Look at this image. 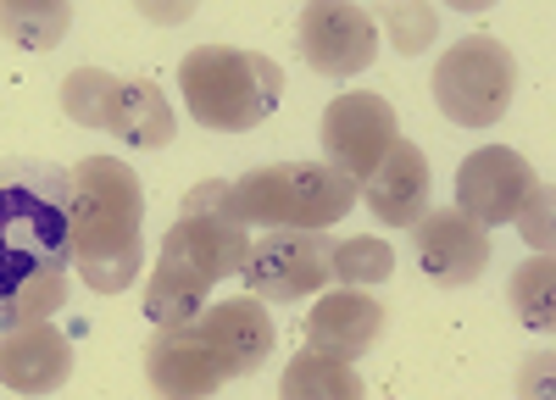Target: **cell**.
Returning a JSON list of instances; mask_svg holds the SVG:
<instances>
[{"mask_svg":"<svg viewBox=\"0 0 556 400\" xmlns=\"http://www.w3.org/2000/svg\"><path fill=\"white\" fill-rule=\"evenodd\" d=\"M106 133H117V140L134 145V151H162V145H173V106H167V95H162L151 78H123Z\"/></svg>","mask_w":556,"mask_h":400,"instance_id":"cell-17","label":"cell"},{"mask_svg":"<svg viewBox=\"0 0 556 400\" xmlns=\"http://www.w3.org/2000/svg\"><path fill=\"white\" fill-rule=\"evenodd\" d=\"M117 89H123V78H112V73H101V67H78V73L62 78V112H67L78 128H101V133H106L112 106H117Z\"/></svg>","mask_w":556,"mask_h":400,"instance_id":"cell-21","label":"cell"},{"mask_svg":"<svg viewBox=\"0 0 556 400\" xmlns=\"http://www.w3.org/2000/svg\"><path fill=\"white\" fill-rule=\"evenodd\" d=\"M73 178V267L96 295L134 289L146 245H139V222H146V190L128 162L117 156H84L67 167Z\"/></svg>","mask_w":556,"mask_h":400,"instance_id":"cell-3","label":"cell"},{"mask_svg":"<svg viewBox=\"0 0 556 400\" xmlns=\"http://www.w3.org/2000/svg\"><path fill=\"white\" fill-rule=\"evenodd\" d=\"M395 140H401V122L384 95L351 89V95H334L329 112H323V162L340 178H351L356 190L374 178V167L390 156Z\"/></svg>","mask_w":556,"mask_h":400,"instance_id":"cell-8","label":"cell"},{"mask_svg":"<svg viewBox=\"0 0 556 400\" xmlns=\"http://www.w3.org/2000/svg\"><path fill=\"white\" fill-rule=\"evenodd\" d=\"M73 378V339L56 323H23L0 334V384L17 395H56Z\"/></svg>","mask_w":556,"mask_h":400,"instance_id":"cell-13","label":"cell"},{"mask_svg":"<svg viewBox=\"0 0 556 400\" xmlns=\"http://www.w3.org/2000/svg\"><path fill=\"white\" fill-rule=\"evenodd\" d=\"M518 389H523V400H551V350H540L534 362H523Z\"/></svg>","mask_w":556,"mask_h":400,"instance_id":"cell-25","label":"cell"},{"mask_svg":"<svg viewBox=\"0 0 556 400\" xmlns=\"http://www.w3.org/2000/svg\"><path fill=\"white\" fill-rule=\"evenodd\" d=\"M329 273L340 289H374L395 273V250L374 234H356V240H334V256H329Z\"/></svg>","mask_w":556,"mask_h":400,"instance_id":"cell-20","label":"cell"},{"mask_svg":"<svg viewBox=\"0 0 556 400\" xmlns=\"http://www.w3.org/2000/svg\"><path fill=\"white\" fill-rule=\"evenodd\" d=\"M412 256L424 267V279L440 289H468L490 267V234L468 222L456 206H429L412 222Z\"/></svg>","mask_w":556,"mask_h":400,"instance_id":"cell-9","label":"cell"},{"mask_svg":"<svg viewBox=\"0 0 556 400\" xmlns=\"http://www.w3.org/2000/svg\"><path fill=\"white\" fill-rule=\"evenodd\" d=\"M146 378H151V389L162 400H212L228 384L217 350L206 345L195 318L151 334V345H146Z\"/></svg>","mask_w":556,"mask_h":400,"instance_id":"cell-12","label":"cell"},{"mask_svg":"<svg viewBox=\"0 0 556 400\" xmlns=\"http://www.w3.org/2000/svg\"><path fill=\"white\" fill-rule=\"evenodd\" d=\"M374 23L390 28V44L401 56H424L434 34H440V12L429 7V0H384V7L374 12Z\"/></svg>","mask_w":556,"mask_h":400,"instance_id":"cell-22","label":"cell"},{"mask_svg":"<svg viewBox=\"0 0 556 400\" xmlns=\"http://www.w3.org/2000/svg\"><path fill=\"white\" fill-rule=\"evenodd\" d=\"M178 89L201 128L245 133L273 117L278 95H285V67L262 51H240V44H195L178 62Z\"/></svg>","mask_w":556,"mask_h":400,"instance_id":"cell-4","label":"cell"},{"mask_svg":"<svg viewBox=\"0 0 556 400\" xmlns=\"http://www.w3.org/2000/svg\"><path fill=\"white\" fill-rule=\"evenodd\" d=\"M73 23L67 0H0V34L23 51H51Z\"/></svg>","mask_w":556,"mask_h":400,"instance_id":"cell-19","label":"cell"},{"mask_svg":"<svg viewBox=\"0 0 556 400\" xmlns=\"http://www.w3.org/2000/svg\"><path fill=\"white\" fill-rule=\"evenodd\" d=\"M73 267V178L56 162H0V334L56 323Z\"/></svg>","mask_w":556,"mask_h":400,"instance_id":"cell-1","label":"cell"},{"mask_svg":"<svg viewBox=\"0 0 556 400\" xmlns=\"http://www.w3.org/2000/svg\"><path fill=\"white\" fill-rule=\"evenodd\" d=\"M251 256V229L235 206V184L206 178L184 195V211L162 240V256L146 279V318L156 328L190 323L212 306V289L240 273Z\"/></svg>","mask_w":556,"mask_h":400,"instance_id":"cell-2","label":"cell"},{"mask_svg":"<svg viewBox=\"0 0 556 400\" xmlns=\"http://www.w3.org/2000/svg\"><path fill=\"white\" fill-rule=\"evenodd\" d=\"M429 190H434L429 156L412 140H395L390 156L374 167V178L362 184V201L374 206V217L390 222V229H412V222L429 211Z\"/></svg>","mask_w":556,"mask_h":400,"instance_id":"cell-16","label":"cell"},{"mask_svg":"<svg viewBox=\"0 0 556 400\" xmlns=\"http://www.w3.org/2000/svg\"><path fill=\"white\" fill-rule=\"evenodd\" d=\"M518 95V56L495 34H468L434 62V106L462 128H490Z\"/></svg>","mask_w":556,"mask_h":400,"instance_id":"cell-6","label":"cell"},{"mask_svg":"<svg viewBox=\"0 0 556 400\" xmlns=\"http://www.w3.org/2000/svg\"><path fill=\"white\" fill-rule=\"evenodd\" d=\"M329 256H334V240L329 234H301V229H267L262 240H251V256L240 267L245 279V295L251 300H306V295H323L334 284L329 273Z\"/></svg>","mask_w":556,"mask_h":400,"instance_id":"cell-7","label":"cell"},{"mask_svg":"<svg viewBox=\"0 0 556 400\" xmlns=\"http://www.w3.org/2000/svg\"><path fill=\"white\" fill-rule=\"evenodd\" d=\"M301 56L323 78H351L367 73L379 56V23L374 12L351 7V0H317L301 12Z\"/></svg>","mask_w":556,"mask_h":400,"instance_id":"cell-10","label":"cell"},{"mask_svg":"<svg viewBox=\"0 0 556 400\" xmlns=\"http://www.w3.org/2000/svg\"><path fill=\"white\" fill-rule=\"evenodd\" d=\"M551 284H556L551 256H529L518 273H513V311H518V323H529V328H540V334H551V323H556Z\"/></svg>","mask_w":556,"mask_h":400,"instance_id":"cell-23","label":"cell"},{"mask_svg":"<svg viewBox=\"0 0 556 400\" xmlns=\"http://www.w3.org/2000/svg\"><path fill=\"white\" fill-rule=\"evenodd\" d=\"M195 323H201L206 345L217 350V362H223V373H228V378L256 373V367L267 362V356H273V339H278L273 311H267L262 300H251V295H235V300L206 306Z\"/></svg>","mask_w":556,"mask_h":400,"instance_id":"cell-14","label":"cell"},{"mask_svg":"<svg viewBox=\"0 0 556 400\" xmlns=\"http://www.w3.org/2000/svg\"><path fill=\"white\" fill-rule=\"evenodd\" d=\"M278 400H362L356 362H340V356H323L306 345L301 356H290L285 378H278Z\"/></svg>","mask_w":556,"mask_h":400,"instance_id":"cell-18","label":"cell"},{"mask_svg":"<svg viewBox=\"0 0 556 400\" xmlns=\"http://www.w3.org/2000/svg\"><path fill=\"white\" fill-rule=\"evenodd\" d=\"M518 234L529 240V250L534 256H551V234H556V222H551V184H540L534 178V190L523 195V206H518Z\"/></svg>","mask_w":556,"mask_h":400,"instance_id":"cell-24","label":"cell"},{"mask_svg":"<svg viewBox=\"0 0 556 400\" xmlns=\"http://www.w3.org/2000/svg\"><path fill=\"white\" fill-rule=\"evenodd\" d=\"M379 334H384V306L367 289H329L306 311V345L323 356H340V362L367 356Z\"/></svg>","mask_w":556,"mask_h":400,"instance_id":"cell-15","label":"cell"},{"mask_svg":"<svg viewBox=\"0 0 556 400\" xmlns=\"http://www.w3.org/2000/svg\"><path fill=\"white\" fill-rule=\"evenodd\" d=\"M356 184L340 178L329 162H273L251 167L235 178V206L245 217V229H301V234H329V222H340L356 206Z\"/></svg>","mask_w":556,"mask_h":400,"instance_id":"cell-5","label":"cell"},{"mask_svg":"<svg viewBox=\"0 0 556 400\" xmlns=\"http://www.w3.org/2000/svg\"><path fill=\"white\" fill-rule=\"evenodd\" d=\"M529 190H534V167L506 145H484L456 167V211L479 222L484 234L513 222Z\"/></svg>","mask_w":556,"mask_h":400,"instance_id":"cell-11","label":"cell"}]
</instances>
